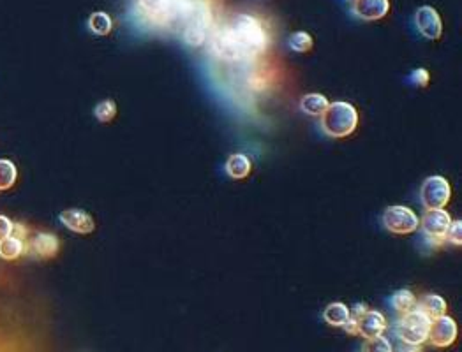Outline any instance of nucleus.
<instances>
[{"label": "nucleus", "instance_id": "2eb2a0df", "mask_svg": "<svg viewBox=\"0 0 462 352\" xmlns=\"http://www.w3.org/2000/svg\"><path fill=\"white\" fill-rule=\"evenodd\" d=\"M224 169H226L228 176L233 178V180H243L253 171V162H251V159L247 155L233 154L228 157Z\"/></svg>", "mask_w": 462, "mask_h": 352}, {"label": "nucleus", "instance_id": "f3484780", "mask_svg": "<svg viewBox=\"0 0 462 352\" xmlns=\"http://www.w3.org/2000/svg\"><path fill=\"white\" fill-rule=\"evenodd\" d=\"M392 306H394L395 312L399 314V316H404V314L411 312V310L416 309V303H419V299H416V296L413 294L409 289H401V291L394 292V296H392Z\"/></svg>", "mask_w": 462, "mask_h": 352}, {"label": "nucleus", "instance_id": "5701e85b", "mask_svg": "<svg viewBox=\"0 0 462 352\" xmlns=\"http://www.w3.org/2000/svg\"><path fill=\"white\" fill-rule=\"evenodd\" d=\"M313 46L314 41L308 32H295V34H291L290 37V48L293 51H297V53H309V51L313 50Z\"/></svg>", "mask_w": 462, "mask_h": 352}, {"label": "nucleus", "instance_id": "7c9ffc66", "mask_svg": "<svg viewBox=\"0 0 462 352\" xmlns=\"http://www.w3.org/2000/svg\"><path fill=\"white\" fill-rule=\"evenodd\" d=\"M346 2H353V0H346Z\"/></svg>", "mask_w": 462, "mask_h": 352}, {"label": "nucleus", "instance_id": "a211bd4d", "mask_svg": "<svg viewBox=\"0 0 462 352\" xmlns=\"http://www.w3.org/2000/svg\"><path fill=\"white\" fill-rule=\"evenodd\" d=\"M328 105V99L321 94H308L300 99V110L309 117H321Z\"/></svg>", "mask_w": 462, "mask_h": 352}, {"label": "nucleus", "instance_id": "9d476101", "mask_svg": "<svg viewBox=\"0 0 462 352\" xmlns=\"http://www.w3.org/2000/svg\"><path fill=\"white\" fill-rule=\"evenodd\" d=\"M415 25L425 39L438 41L443 34L441 18H439L438 11L431 6L419 7L415 14Z\"/></svg>", "mask_w": 462, "mask_h": 352}, {"label": "nucleus", "instance_id": "412c9836", "mask_svg": "<svg viewBox=\"0 0 462 352\" xmlns=\"http://www.w3.org/2000/svg\"><path fill=\"white\" fill-rule=\"evenodd\" d=\"M112 18H110V14L103 13V11L94 13L88 18V28H90V32H94L95 36H108L110 32H112Z\"/></svg>", "mask_w": 462, "mask_h": 352}, {"label": "nucleus", "instance_id": "6ab92c4d", "mask_svg": "<svg viewBox=\"0 0 462 352\" xmlns=\"http://www.w3.org/2000/svg\"><path fill=\"white\" fill-rule=\"evenodd\" d=\"M347 317H350V309H347L345 303H330L323 312L325 322L334 326V328H341L347 321Z\"/></svg>", "mask_w": 462, "mask_h": 352}, {"label": "nucleus", "instance_id": "4468645a", "mask_svg": "<svg viewBox=\"0 0 462 352\" xmlns=\"http://www.w3.org/2000/svg\"><path fill=\"white\" fill-rule=\"evenodd\" d=\"M387 319L382 312L376 310H367L360 319H358V335L364 336L365 340L374 338V336L383 335L387 329Z\"/></svg>", "mask_w": 462, "mask_h": 352}, {"label": "nucleus", "instance_id": "a878e982", "mask_svg": "<svg viewBox=\"0 0 462 352\" xmlns=\"http://www.w3.org/2000/svg\"><path fill=\"white\" fill-rule=\"evenodd\" d=\"M445 240L446 242L453 243L456 247L462 245V222L461 220L450 222V228H448V231H446Z\"/></svg>", "mask_w": 462, "mask_h": 352}, {"label": "nucleus", "instance_id": "9b49d317", "mask_svg": "<svg viewBox=\"0 0 462 352\" xmlns=\"http://www.w3.org/2000/svg\"><path fill=\"white\" fill-rule=\"evenodd\" d=\"M25 250L38 259H51L58 254L61 242L55 235L50 233H38L27 243H23Z\"/></svg>", "mask_w": 462, "mask_h": 352}, {"label": "nucleus", "instance_id": "bb28decb", "mask_svg": "<svg viewBox=\"0 0 462 352\" xmlns=\"http://www.w3.org/2000/svg\"><path fill=\"white\" fill-rule=\"evenodd\" d=\"M409 80H411V83L416 85V87L425 88L429 85V81H431V74H429L427 69H415L409 74Z\"/></svg>", "mask_w": 462, "mask_h": 352}, {"label": "nucleus", "instance_id": "393cba45", "mask_svg": "<svg viewBox=\"0 0 462 352\" xmlns=\"http://www.w3.org/2000/svg\"><path fill=\"white\" fill-rule=\"evenodd\" d=\"M362 352H394V349H392L390 340L385 338L383 335H379L374 336V338L365 340Z\"/></svg>", "mask_w": 462, "mask_h": 352}, {"label": "nucleus", "instance_id": "ddd939ff", "mask_svg": "<svg viewBox=\"0 0 462 352\" xmlns=\"http://www.w3.org/2000/svg\"><path fill=\"white\" fill-rule=\"evenodd\" d=\"M61 222L76 235H90L95 229L94 218L83 210H65L61 213Z\"/></svg>", "mask_w": 462, "mask_h": 352}, {"label": "nucleus", "instance_id": "f257e3e1", "mask_svg": "<svg viewBox=\"0 0 462 352\" xmlns=\"http://www.w3.org/2000/svg\"><path fill=\"white\" fill-rule=\"evenodd\" d=\"M212 9L209 0H180L172 28L179 32L187 46L198 48L209 37Z\"/></svg>", "mask_w": 462, "mask_h": 352}, {"label": "nucleus", "instance_id": "cd10ccee", "mask_svg": "<svg viewBox=\"0 0 462 352\" xmlns=\"http://www.w3.org/2000/svg\"><path fill=\"white\" fill-rule=\"evenodd\" d=\"M11 233H13V222L7 217H4V215H0V242L4 238H7V236H11Z\"/></svg>", "mask_w": 462, "mask_h": 352}, {"label": "nucleus", "instance_id": "f03ea898", "mask_svg": "<svg viewBox=\"0 0 462 352\" xmlns=\"http://www.w3.org/2000/svg\"><path fill=\"white\" fill-rule=\"evenodd\" d=\"M230 39L238 53L240 62L251 60L263 53L268 46V36L263 23L251 14H236L228 25H224Z\"/></svg>", "mask_w": 462, "mask_h": 352}, {"label": "nucleus", "instance_id": "c756f323", "mask_svg": "<svg viewBox=\"0 0 462 352\" xmlns=\"http://www.w3.org/2000/svg\"><path fill=\"white\" fill-rule=\"evenodd\" d=\"M399 352H424V349H422V346H416V343L401 342V346H399Z\"/></svg>", "mask_w": 462, "mask_h": 352}, {"label": "nucleus", "instance_id": "f8f14e48", "mask_svg": "<svg viewBox=\"0 0 462 352\" xmlns=\"http://www.w3.org/2000/svg\"><path fill=\"white\" fill-rule=\"evenodd\" d=\"M351 11L358 20L376 21L387 16L390 11V2L388 0H353Z\"/></svg>", "mask_w": 462, "mask_h": 352}, {"label": "nucleus", "instance_id": "4be33fe9", "mask_svg": "<svg viewBox=\"0 0 462 352\" xmlns=\"http://www.w3.org/2000/svg\"><path fill=\"white\" fill-rule=\"evenodd\" d=\"M16 166L7 159H0V191H7L16 181Z\"/></svg>", "mask_w": 462, "mask_h": 352}, {"label": "nucleus", "instance_id": "c85d7f7f", "mask_svg": "<svg viewBox=\"0 0 462 352\" xmlns=\"http://www.w3.org/2000/svg\"><path fill=\"white\" fill-rule=\"evenodd\" d=\"M367 310H369V306L365 305V303H357V305H355V309L350 310V316L353 319H360L365 312H367Z\"/></svg>", "mask_w": 462, "mask_h": 352}, {"label": "nucleus", "instance_id": "1a4fd4ad", "mask_svg": "<svg viewBox=\"0 0 462 352\" xmlns=\"http://www.w3.org/2000/svg\"><path fill=\"white\" fill-rule=\"evenodd\" d=\"M457 338V322L452 317L445 316L434 319L431 322V329H429V338L431 343L438 349H446L452 346Z\"/></svg>", "mask_w": 462, "mask_h": 352}, {"label": "nucleus", "instance_id": "b1692460", "mask_svg": "<svg viewBox=\"0 0 462 352\" xmlns=\"http://www.w3.org/2000/svg\"><path fill=\"white\" fill-rule=\"evenodd\" d=\"M94 114H95V118L101 122V124H108V122H112L117 114L115 101H112V99L101 101L98 106H95Z\"/></svg>", "mask_w": 462, "mask_h": 352}, {"label": "nucleus", "instance_id": "39448f33", "mask_svg": "<svg viewBox=\"0 0 462 352\" xmlns=\"http://www.w3.org/2000/svg\"><path fill=\"white\" fill-rule=\"evenodd\" d=\"M431 319L425 314L420 312L419 309L411 310V312L401 316V319L395 324V335L399 336L401 342L406 343H416L422 346L429 338V329H431Z\"/></svg>", "mask_w": 462, "mask_h": 352}, {"label": "nucleus", "instance_id": "7ed1b4c3", "mask_svg": "<svg viewBox=\"0 0 462 352\" xmlns=\"http://www.w3.org/2000/svg\"><path fill=\"white\" fill-rule=\"evenodd\" d=\"M357 125L358 111L350 102H330L321 114V129L328 138H347L350 134H353Z\"/></svg>", "mask_w": 462, "mask_h": 352}, {"label": "nucleus", "instance_id": "20e7f679", "mask_svg": "<svg viewBox=\"0 0 462 352\" xmlns=\"http://www.w3.org/2000/svg\"><path fill=\"white\" fill-rule=\"evenodd\" d=\"M138 14L150 27L172 28L180 0H135Z\"/></svg>", "mask_w": 462, "mask_h": 352}, {"label": "nucleus", "instance_id": "423d86ee", "mask_svg": "<svg viewBox=\"0 0 462 352\" xmlns=\"http://www.w3.org/2000/svg\"><path fill=\"white\" fill-rule=\"evenodd\" d=\"M383 225L387 231H390L392 235H411L419 229L420 218L411 208L402 205L388 206L383 213Z\"/></svg>", "mask_w": 462, "mask_h": 352}, {"label": "nucleus", "instance_id": "aec40b11", "mask_svg": "<svg viewBox=\"0 0 462 352\" xmlns=\"http://www.w3.org/2000/svg\"><path fill=\"white\" fill-rule=\"evenodd\" d=\"M25 252L23 240L16 238V236H7L0 242V257L6 259V261H14V259L20 257Z\"/></svg>", "mask_w": 462, "mask_h": 352}, {"label": "nucleus", "instance_id": "0eeeda50", "mask_svg": "<svg viewBox=\"0 0 462 352\" xmlns=\"http://www.w3.org/2000/svg\"><path fill=\"white\" fill-rule=\"evenodd\" d=\"M452 198V187L445 176H429L420 187V201L425 210H441Z\"/></svg>", "mask_w": 462, "mask_h": 352}, {"label": "nucleus", "instance_id": "dca6fc26", "mask_svg": "<svg viewBox=\"0 0 462 352\" xmlns=\"http://www.w3.org/2000/svg\"><path fill=\"white\" fill-rule=\"evenodd\" d=\"M416 309H419L422 314H425L431 321H434V319L445 316L446 314V302L438 294H427L416 303Z\"/></svg>", "mask_w": 462, "mask_h": 352}, {"label": "nucleus", "instance_id": "6e6552de", "mask_svg": "<svg viewBox=\"0 0 462 352\" xmlns=\"http://www.w3.org/2000/svg\"><path fill=\"white\" fill-rule=\"evenodd\" d=\"M450 218L448 211L445 208L441 210H425L422 215V220H420L419 228L422 229L424 236L434 245H439V243L445 242L446 231L450 228Z\"/></svg>", "mask_w": 462, "mask_h": 352}]
</instances>
